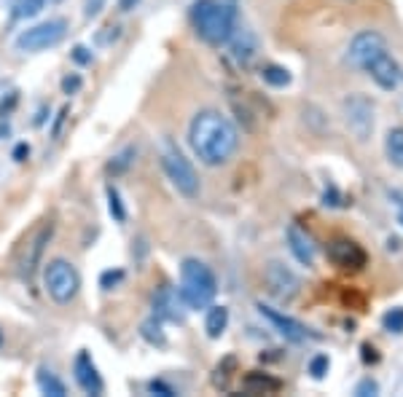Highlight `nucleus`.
Instances as JSON below:
<instances>
[{"mask_svg":"<svg viewBox=\"0 0 403 397\" xmlns=\"http://www.w3.org/2000/svg\"><path fill=\"white\" fill-rule=\"evenodd\" d=\"M148 392L161 395V397H175V389H173V387H167L164 381H151V384H148Z\"/></svg>","mask_w":403,"mask_h":397,"instance_id":"obj_33","label":"nucleus"},{"mask_svg":"<svg viewBox=\"0 0 403 397\" xmlns=\"http://www.w3.org/2000/svg\"><path fill=\"white\" fill-rule=\"evenodd\" d=\"M228 43V57L237 68H250L258 57V38L250 27H240L237 33H231V38L226 40Z\"/></svg>","mask_w":403,"mask_h":397,"instance_id":"obj_12","label":"nucleus"},{"mask_svg":"<svg viewBox=\"0 0 403 397\" xmlns=\"http://www.w3.org/2000/svg\"><path fill=\"white\" fill-rule=\"evenodd\" d=\"M122 35V27H103V33H97V46H110L116 38Z\"/></svg>","mask_w":403,"mask_h":397,"instance_id":"obj_30","label":"nucleus"},{"mask_svg":"<svg viewBox=\"0 0 403 397\" xmlns=\"http://www.w3.org/2000/svg\"><path fill=\"white\" fill-rule=\"evenodd\" d=\"M122 279H124V271H119V269H116V271H105V274L100 276V287H103V290H110V287H116Z\"/></svg>","mask_w":403,"mask_h":397,"instance_id":"obj_31","label":"nucleus"},{"mask_svg":"<svg viewBox=\"0 0 403 397\" xmlns=\"http://www.w3.org/2000/svg\"><path fill=\"white\" fill-rule=\"evenodd\" d=\"M387 52V40L385 35H379L376 30H363L350 40V49H347V62L355 68H366L371 59H376L379 54Z\"/></svg>","mask_w":403,"mask_h":397,"instance_id":"obj_8","label":"nucleus"},{"mask_svg":"<svg viewBox=\"0 0 403 397\" xmlns=\"http://www.w3.org/2000/svg\"><path fill=\"white\" fill-rule=\"evenodd\" d=\"M258 311H261V317H266L274 328H277V333H280L285 341H291V344H301V341H307V328L301 325V322H296L293 317H288V314H282V311L272 309V306H266V304H258Z\"/></svg>","mask_w":403,"mask_h":397,"instance_id":"obj_16","label":"nucleus"},{"mask_svg":"<svg viewBox=\"0 0 403 397\" xmlns=\"http://www.w3.org/2000/svg\"><path fill=\"white\" fill-rule=\"evenodd\" d=\"M138 3H140V0H119L116 6H119V11H132Z\"/></svg>","mask_w":403,"mask_h":397,"instance_id":"obj_38","label":"nucleus"},{"mask_svg":"<svg viewBox=\"0 0 403 397\" xmlns=\"http://www.w3.org/2000/svg\"><path fill=\"white\" fill-rule=\"evenodd\" d=\"M261 78H263V84H269V87H274V89H282L291 84V73L285 68H280V65H263Z\"/></svg>","mask_w":403,"mask_h":397,"instance_id":"obj_23","label":"nucleus"},{"mask_svg":"<svg viewBox=\"0 0 403 397\" xmlns=\"http://www.w3.org/2000/svg\"><path fill=\"white\" fill-rule=\"evenodd\" d=\"M100 6H103V0H89L84 14H87V17H97V14H100Z\"/></svg>","mask_w":403,"mask_h":397,"instance_id":"obj_36","label":"nucleus"},{"mask_svg":"<svg viewBox=\"0 0 403 397\" xmlns=\"http://www.w3.org/2000/svg\"><path fill=\"white\" fill-rule=\"evenodd\" d=\"M385 151H387L390 164L403 167V126H395V129H390V132H387Z\"/></svg>","mask_w":403,"mask_h":397,"instance_id":"obj_21","label":"nucleus"},{"mask_svg":"<svg viewBox=\"0 0 403 397\" xmlns=\"http://www.w3.org/2000/svg\"><path fill=\"white\" fill-rule=\"evenodd\" d=\"M382 325H385L387 333H403V309L401 306H395V309H390L382 317Z\"/></svg>","mask_w":403,"mask_h":397,"instance_id":"obj_26","label":"nucleus"},{"mask_svg":"<svg viewBox=\"0 0 403 397\" xmlns=\"http://www.w3.org/2000/svg\"><path fill=\"white\" fill-rule=\"evenodd\" d=\"M376 392H379V387H376V381H371V379L360 381V384L355 387V395L358 397H371V395H376Z\"/></svg>","mask_w":403,"mask_h":397,"instance_id":"obj_32","label":"nucleus"},{"mask_svg":"<svg viewBox=\"0 0 403 397\" xmlns=\"http://www.w3.org/2000/svg\"><path fill=\"white\" fill-rule=\"evenodd\" d=\"M218 293V282L212 269L199 258H186L180 263V295L186 298L189 309L210 306Z\"/></svg>","mask_w":403,"mask_h":397,"instance_id":"obj_3","label":"nucleus"},{"mask_svg":"<svg viewBox=\"0 0 403 397\" xmlns=\"http://www.w3.org/2000/svg\"><path fill=\"white\" fill-rule=\"evenodd\" d=\"M154 311H156V317H164V320H170V322H183V320H186V311H189V304H186V298L180 295V290L161 287V290L154 295Z\"/></svg>","mask_w":403,"mask_h":397,"instance_id":"obj_15","label":"nucleus"},{"mask_svg":"<svg viewBox=\"0 0 403 397\" xmlns=\"http://www.w3.org/2000/svg\"><path fill=\"white\" fill-rule=\"evenodd\" d=\"M189 145L202 164L221 167L237 153L240 132L224 113L207 107V110H199L189 123Z\"/></svg>","mask_w":403,"mask_h":397,"instance_id":"obj_1","label":"nucleus"},{"mask_svg":"<svg viewBox=\"0 0 403 397\" xmlns=\"http://www.w3.org/2000/svg\"><path fill=\"white\" fill-rule=\"evenodd\" d=\"M363 360L366 363H376V354H374V346H363Z\"/></svg>","mask_w":403,"mask_h":397,"instance_id":"obj_39","label":"nucleus"},{"mask_svg":"<svg viewBox=\"0 0 403 397\" xmlns=\"http://www.w3.org/2000/svg\"><path fill=\"white\" fill-rule=\"evenodd\" d=\"M263 282H266V290L274 295L277 301H293L301 290V279H298L288 266H282L277 260H272L263 271Z\"/></svg>","mask_w":403,"mask_h":397,"instance_id":"obj_9","label":"nucleus"},{"mask_svg":"<svg viewBox=\"0 0 403 397\" xmlns=\"http://www.w3.org/2000/svg\"><path fill=\"white\" fill-rule=\"evenodd\" d=\"M285 237H288V247H291V253L298 263H304V266L315 263V244H312V237L307 231H301L298 225H291L285 231Z\"/></svg>","mask_w":403,"mask_h":397,"instance_id":"obj_17","label":"nucleus"},{"mask_svg":"<svg viewBox=\"0 0 403 397\" xmlns=\"http://www.w3.org/2000/svg\"><path fill=\"white\" fill-rule=\"evenodd\" d=\"M0 346H3V333H0Z\"/></svg>","mask_w":403,"mask_h":397,"instance_id":"obj_40","label":"nucleus"},{"mask_svg":"<svg viewBox=\"0 0 403 397\" xmlns=\"http://www.w3.org/2000/svg\"><path fill=\"white\" fill-rule=\"evenodd\" d=\"M36 381H38V389H41V395H49V397H65L68 395V387L62 384V381L54 376L49 368H38L36 373Z\"/></svg>","mask_w":403,"mask_h":397,"instance_id":"obj_19","label":"nucleus"},{"mask_svg":"<svg viewBox=\"0 0 403 397\" xmlns=\"http://www.w3.org/2000/svg\"><path fill=\"white\" fill-rule=\"evenodd\" d=\"M242 387H245V392H250V395H269V392H277V389H280V381L272 379L269 373L253 370V373H247L245 379H242Z\"/></svg>","mask_w":403,"mask_h":397,"instance_id":"obj_18","label":"nucleus"},{"mask_svg":"<svg viewBox=\"0 0 403 397\" xmlns=\"http://www.w3.org/2000/svg\"><path fill=\"white\" fill-rule=\"evenodd\" d=\"M344 121L358 140H368L374 132V105L363 94H350L344 100Z\"/></svg>","mask_w":403,"mask_h":397,"instance_id":"obj_7","label":"nucleus"},{"mask_svg":"<svg viewBox=\"0 0 403 397\" xmlns=\"http://www.w3.org/2000/svg\"><path fill=\"white\" fill-rule=\"evenodd\" d=\"M140 336L151 346H164V344H167V336H164V330H161V322H159V317H151V320H145V322H142V325H140Z\"/></svg>","mask_w":403,"mask_h":397,"instance_id":"obj_22","label":"nucleus"},{"mask_svg":"<svg viewBox=\"0 0 403 397\" xmlns=\"http://www.w3.org/2000/svg\"><path fill=\"white\" fill-rule=\"evenodd\" d=\"M54 3H62V0H54Z\"/></svg>","mask_w":403,"mask_h":397,"instance_id":"obj_41","label":"nucleus"},{"mask_svg":"<svg viewBox=\"0 0 403 397\" xmlns=\"http://www.w3.org/2000/svg\"><path fill=\"white\" fill-rule=\"evenodd\" d=\"M328 258L333 266L339 269H347V271H360L366 266V253L363 247L352 239H336L328 244Z\"/></svg>","mask_w":403,"mask_h":397,"instance_id":"obj_13","label":"nucleus"},{"mask_svg":"<svg viewBox=\"0 0 403 397\" xmlns=\"http://www.w3.org/2000/svg\"><path fill=\"white\" fill-rule=\"evenodd\" d=\"M30 156V145L27 142H19L17 148H14V161H24Z\"/></svg>","mask_w":403,"mask_h":397,"instance_id":"obj_35","label":"nucleus"},{"mask_svg":"<svg viewBox=\"0 0 403 397\" xmlns=\"http://www.w3.org/2000/svg\"><path fill=\"white\" fill-rule=\"evenodd\" d=\"M81 87H84V78H81L78 73H71V75L62 78V91H65V94H78Z\"/></svg>","mask_w":403,"mask_h":397,"instance_id":"obj_29","label":"nucleus"},{"mask_svg":"<svg viewBox=\"0 0 403 397\" xmlns=\"http://www.w3.org/2000/svg\"><path fill=\"white\" fill-rule=\"evenodd\" d=\"M159 161H161V170L167 174V180L175 186V190L186 199H196L199 196V177L193 172L191 161L177 151L170 140L161 142V151H159Z\"/></svg>","mask_w":403,"mask_h":397,"instance_id":"obj_4","label":"nucleus"},{"mask_svg":"<svg viewBox=\"0 0 403 397\" xmlns=\"http://www.w3.org/2000/svg\"><path fill=\"white\" fill-rule=\"evenodd\" d=\"M240 0H199L191 8V22L196 35L207 46H224L237 30Z\"/></svg>","mask_w":403,"mask_h":397,"instance_id":"obj_2","label":"nucleus"},{"mask_svg":"<svg viewBox=\"0 0 403 397\" xmlns=\"http://www.w3.org/2000/svg\"><path fill=\"white\" fill-rule=\"evenodd\" d=\"M52 237H54V223L52 220H43V223L33 231V237L27 239L24 253H22V258H19V274L24 276V279H33L38 263H41V255H43L46 244L52 242Z\"/></svg>","mask_w":403,"mask_h":397,"instance_id":"obj_10","label":"nucleus"},{"mask_svg":"<svg viewBox=\"0 0 403 397\" xmlns=\"http://www.w3.org/2000/svg\"><path fill=\"white\" fill-rule=\"evenodd\" d=\"M135 153H138L135 148H126L124 153H119L116 158H113V161H110V164H108V170H110V172H124V170H126V167L135 161V158H132Z\"/></svg>","mask_w":403,"mask_h":397,"instance_id":"obj_28","label":"nucleus"},{"mask_svg":"<svg viewBox=\"0 0 403 397\" xmlns=\"http://www.w3.org/2000/svg\"><path fill=\"white\" fill-rule=\"evenodd\" d=\"M65 116H68V107H62V110H59V116H57V121H54V129H52L54 137L59 135V126H62V121H65Z\"/></svg>","mask_w":403,"mask_h":397,"instance_id":"obj_37","label":"nucleus"},{"mask_svg":"<svg viewBox=\"0 0 403 397\" xmlns=\"http://www.w3.org/2000/svg\"><path fill=\"white\" fill-rule=\"evenodd\" d=\"M73 373H75V384H78L87 395H103L105 384H103V376H100V370H97V365H94L89 352H78V354H75Z\"/></svg>","mask_w":403,"mask_h":397,"instance_id":"obj_14","label":"nucleus"},{"mask_svg":"<svg viewBox=\"0 0 403 397\" xmlns=\"http://www.w3.org/2000/svg\"><path fill=\"white\" fill-rule=\"evenodd\" d=\"M228 325V309L226 306H212L207 309V320H205V330L210 338H221Z\"/></svg>","mask_w":403,"mask_h":397,"instance_id":"obj_20","label":"nucleus"},{"mask_svg":"<svg viewBox=\"0 0 403 397\" xmlns=\"http://www.w3.org/2000/svg\"><path fill=\"white\" fill-rule=\"evenodd\" d=\"M43 285H46V293L52 295L57 304H71L73 298L78 295L81 276H78L71 260L54 258L43 269Z\"/></svg>","mask_w":403,"mask_h":397,"instance_id":"obj_5","label":"nucleus"},{"mask_svg":"<svg viewBox=\"0 0 403 397\" xmlns=\"http://www.w3.org/2000/svg\"><path fill=\"white\" fill-rule=\"evenodd\" d=\"M43 6H46V0H17L11 17L14 19H33L43 11Z\"/></svg>","mask_w":403,"mask_h":397,"instance_id":"obj_24","label":"nucleus"},{"mask_svg":"<svg viewBox=\"0 0 403 397\" xmlns=\"http://www.w3.org/2000/svg\"><path fill=\"white\" fill-rule=\"evenodd\" d=\"M363 70L371 75V81L379 89H385V91H395L403 84V68L390 52L379 54L376 59H371Z\"/></svg>","mask_w":403,"mask_h":397,"instance_id":"obj_11","label":"nucleus"},{"mask_svg":"<svg viewBox=\"0 0 403 397\" xmlns=\"http://www.w3.org/2000/svg\"><path fill=\"white\" fill-rule=\"evenodd\" d=\"M71 57L73 62H78V65H89V62H91V52H89L87 46H75L71 52Z\"/></svg>","mask_w":403,"mask_h":397,"instance_id":"obj_34","label":"nucleus"},{"mask_svg":"<svg viewBox=\"0 0 403 397\" xmlns=\"http://www.w3.org/2000/svg\"><path fill=\"white\" fill-rule=\"evenodd\" d=\"M105 196H108V212H110V218H113L116 223H124V220H126V207H124L122 202V193L113 188V186H108Z\"/></svg>","mask_w":403,"mask_h":397,"instance_id":"obj_25","label":"nucleus"},{"mask_svg":"<svg viewBox=\"0 0 403 397\" xmlns=\"http://www.w3.org/2000/svg\"><path fill=\"white\" fill-rule=\"evenodd\" d=\"M328 368H331L328 354H315V357L309 360V373H312V379H323V376L328 373Z\"/></svg>","mask_w":403,"mask_h":397,"instance_id":"obj_27","label":"nucleus"},{"mask_svg":"<svg viewBox=\"0 0 403 397\" xmlns=\"http://www.w3.org/2000/svg\"><path fill=\"white\" fill-rule=\"evenodd\" d=\"M65 35H68V22L49 19V22H41L36 27H27L22 35H17L14 46H17V52H46V49L57 46Z\"/></svg>","mask_w":403,"mask_h":397,"instance_id":"obj_6","label":"nucleus"}]
</instances>
